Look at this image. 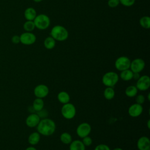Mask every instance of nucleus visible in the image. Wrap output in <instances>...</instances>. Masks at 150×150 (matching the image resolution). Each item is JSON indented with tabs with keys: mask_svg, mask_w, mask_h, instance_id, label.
<instances>
[{
	"mask_svg": "<svg viewBox=\"0 0 150 150\" xmlns=\"http://www.w3.org/2000/svg\"><path fill=\"white\" fill-rule=\"evenodd\" d=\"M37 131L42 135L50 136L53 135L56 129L55 122L49 118L40 119L39 124L36 126Z\"/></svg>",
	"mask_w": 150,
	"mask_h": 150,
	"instance_id": "f257e3e1",
	"label": "nucleus"
},
{
	"mask_svg": "<svg viewBox=\"0 0 150 150\" xmlns=\"http://www.w3.org/2000/svg\"><path fill=\"white\" fill-rule=\"evenodd\" d=\"M50 35V36L54 38L56 41L63 42L67 39L69 37V32L63 26L57 25L52 28Z\"/></svg>",
	"mask_w": 150,
	"mask_h": 150,
	"instance_id": "f03ea898",
	"label": "nucleus"
},
{
	"mask_svg": "<svg viewBox=\"0 0 150 150\" xmlns=\"http://www.w3.org/2000/svg\"><path fill=\"white\" fill-rule=\"evenodd\" d=\"M119 75L115 71L106 72L102 77V83L106 87H113L119 80Z\"/></svg>",
	"mask_w": 150,
	"mask_h": 150,
	"instance_id": "7ed1b4c3",
	"label": "nucleus"
},
{
	"mask_svg": "<svg viewBox=\"0 0 150 150\" xmlns=\"http://www.w3.org/2000/svg\"><path fill=\"white\" fill-rule=\"evenodd\" d=\"M36 28L39 30H46L50 25V19L49 17L44 13H40L37 15L33 20Z\"/></svg>",
	"mask_w": 150,
	"mask_h": 150,
	"instance_id": "20e7f679",
	"label": "nucleus"
},
{
	"mask_svg": "<svg viewBox=\"0 0 150 150\" xmlns=\"http://www.w3.org/2000/svg\"><path fill=\"white\" fill-rule=\"evenodd\" d=\"M61 114L64 118L71 120L76 116V108L74 104L69 102L62 105L61 108Z\"/></svg>",
	"mask_w": 150,
	"mask_h": 150,
	"instance_id": "39448f33",
	"label": "nucleus"
},
{
	"mask_svg": "<svg viewBox=\"0 0 150 150\" xmlns=\"http://www.w3.org/2000/svg\"><path fill=\"white\" fill-rule=\"evenodd\" d=\"M131 64V60L125 56H122L118 57L115 61L114 66L115 68L118 71H123L127 69H129Z\"/></svg>",
	"mask_w": 150,
	"mask_h": 150,
	"instance_id": "423d86ee",
	"label": "nucleus"
},
{
	"mask_svg": "<svg viewBox=\"0 0 150 150\" xmlns=\"http://www.w3.org/2000/svg\"><path fill=\"white\" fill-rule=\"evenodd\" d=\"M136 87L138 90L146 91L149 89L150 87V78L148 75H142L137 80Z\"/></svg>",
	"mask_w": 150,
	"mask_h": 150,
	"instance_id": "0eeeda50",
	"label": "nucleus"
},
{
	"mask_svg": "<svg viewBox=\"0 0 150 150\" xmlns=\"http://www.w3.org/2000/svg\"><path fill=\"white\" fill-rule=\"evenodd\" d=\"M76 131L77 136L81 138H83L89 135L91 131V127L89 123L84 122L80 124L77 126Z\"/></svg>",
	"mask_w": 150,
	"mask_h": 150,
	"instance_id": "6e6552de",
	"label": "nucleus"
},
{
	"mask_svg": "<svg viewBox=\"0 0 150 150\" xmlns=\"http://www.w3.org/2000/svg\"><path fill=\"white\" fill-rule=\"evenodd\" d=\"M145 61L141 58H136L131 61L129 69L133 73H141L145 68Z\"/></svg>",
	"mask_w": 150,
	"mask_h": 150,
	"instance_id": "1a4fd4ad",
	"label": "nucleus"
},
{
	"mask_svg": "<svg viewBox=\"0 0 150 150\" xmlns=\"http://www.w3.org/2000/svg\"><path fill=\"white\" fill-rule=\"evenodd\" d=\"M20 43L25 45H31L36 41V36L32 32H25L20 36Z\"/></svg>",
	"mask_w": 150,
	"mask_h": 150,
	"instance_id": "9d476101",
	"label": "nucleus"
},
{
	"mask_svg": "<svg viewBox=\"0 0 150 150\" xmlns=\"http://www.w3.org/2000/svg\"><path fill=\"white\" fill-rule=\"evenodd\" d=\"M49 93V87L44 84H40L37 85L33 90V94L36 98H43L47 96Z\"/></svg>",
	"mask_w": 150,
	"mask_h": 150,
	"instance_id": "9b49d317",
	"label": "nucleus"
},
{
	"mask_svg": "<svg viewBox=\"0 0 150 150\" xmlns=\"http://www.w3.org/2000/svg\"><path fill=\"white\" fill-rule=\"evenodd\" d=\"M143 112V107L142 105L134 103L131 104L128 110V113L131 117L135 118L140 116Z\"/></svg>",
	"mask_w": 150,
	"mask_h": 150,
	"instance_id": "f8f14e48",
	"label": "nucleus"
},
{
	"mask_svg": "<svg viewBox=\"0 0 150 150\" xmlns=\"http://www.w3.org/2000/svg\"><path fill=\"white\" fill-rule=\"evenodd\" d=\"M40 120V118L37 113H31L26 118V125L30 128L36 127Z\"/></svg>",
	"mask_w": 150,
	"mask_h": 150,
	"instance_id": "ddd939ff",
	"label": "nucleus"
},
{
	"mask_svg": "<svg viewBox=\"0 0 150 150\" xmlns=\"http://www.w3.org/2000/svg\"><path fill=\"white\" fill-rule=\"evenodd\" d=\"M138 150H150V140L148 137L142 136L139 137L137 142Z\"/></svg>",
	"mask_w": 150,
	"mask_h": 150,
	"instance_id": "4468645a",
	"label": "nucleus"
},
{
	"mask_svg": "<svg viewBox=\"0 0 150 150\" xmlns=\"http://www.w3.org/2000/svg\"><path fill=\"white\" fill-rule=\"evenodd\" d=\"M37 15L36 11L32 7H28L24 11V17L26 21H33Z\"/></svg>",
	"mask_w": 150,
	"mask_h": 150,
	"instance_id": "2eb2a0df",
	"label": "nucleus"
},
{
	"mask_svg": "<svg viewBox=\"0 0 150 150\" xmlns=\"http://www.w3.org/2000/svg\"><path fill=\"white\" fill-rule=\"evenodd\" d=\"M40 139V134L38 132H33L28 137V141L30 145L34 146L37 145Z\"/></svg>",
	"mask_w": 150,
	"mask_h": 150,
	"instance_id": "dca6fc26",
	"label": "nucleus"
},
{
	"mask_svg": "<svg viewBox=\"0 0 150 150\" xmlns=\"http://www.w3.org/2000/svg\"><path fill=\"white\" fill-rule=\"evenodd\" d=\"M69 150H86V146L81 141L76 139L69 144Z\"/></svg>",
	"mask_w": 150,
	"mask_h": 150,
	"instance_id": "f3484780",
	"label": "nucleus"
},
{
	"mask_svg": "<svg viewBox=\"0 0 150 150\" xmlns=\"http://www.w3.org/2000/svg\"><path fill=\"white\" fill-rule=\"evenodd\" d=\"M57 98L58 101L63 104L69 103L70 100V96L69 94L65 91H60L57 94Z\"/></svg>",
	"mask_w": 150,
	"mask_h": 150,
	"instance_id": "a211bd4d",
	"label": "nucleus"
},
{
	"mask_svg": "<svg viewBox=\"0 0 150 150\" xmlns=\"http://www.w3.org/2000/svg\"><path fill=\"white\" fill-rule=\"evenodd\" d=\"M56 44V41L51 36L46 37L43 42V45L48 50L53 49Z\"/></svg>",
	"mask_w": 150,
	"mask_h": 150,
	"instance_id": "6ab92c4d",
	"label": "nucleus"
},
{
	"mask_svg": "<svg viewBox=\"0 0 150 150\" xmlns=\"http://www.w3.org/2000/svg\"><path fill=\"white\" fill-rule=\"evenodd\" d=\"M45 103L43 98H36L32 103V108L35 111L38 112L44 108Z\"/></svg>",
	"mask_w": 150,
	"mask_h": 150,
	"instance_id": "aec40b11",
	"label": "nucleus"
},
{
	"mask_svg": "<svg viewBox=\"0 0 150 150\" xmlns=\"http://www.w3.org/2000/svg\"><path fill=\"white\" fill-rule=\"evenodd\" d=\"M132 77H133V72L129 69L121 71L119 76V78H120L122 80L125 81L132 80Z\"/></svg>",
	"mask_w": 150,
	"mask_h": 150,
	"instance_id": "412c9836",
	"label": "nucleus"
},
{
	"mask_svg": "<svg viewBox=\"0 0 150 150\" xmlns=\"http://www.w3.org/2000/svg\"><path fill=\"white\" fill-rule=\"evenodd\" d=\"M138 89L135 86H129L125 90V94L129 98L135 97L138 93Z\"/></svg>",
	"mask_w": 150,
	"mask_h": 150,
	"instance_id": "4be33fe9",
	"label": "nucleus"
},
{
	"mask_svg": "<svg viewBox=\"0 0 150 150\" xmlns=\"http://www.w3.org/2000/svg\"><path fill=\"white\" fill-rule=\"evenodd\" d=\"M103 96L106 100H112L115 96V91L113 87H107L103 91Z\"/></svg>",
	"mask_w": 150,
	"mask_h": 150,
	"instance_id": "5701e85b",
	"label": "nucleus"
},
{
	"mask_svg": "<svg viewBox=\"0 0 150 150\" xmlns=\"http://www.w3.org/2000/svg\"><path fill=\"white\" fill-rule=\"evenodd\" d=\"M60 140L63 144L69 145L72 141V137L69 132H64L60 135Z\"/></svg>",
	"mask_w": 150,
	"mask_h": 150,
	"instance_id": "b1692460",
	"label": "nucleus"
},
{
	"mask_svg": "<svg viewBox=\"0 0 150 150\" xmlns=\"http://www.w3.org/2000/svg\"><path fill=\"white\" fill-rule=\"evenodd\" d=\"M139 23L140 26L145 29H149L150 28V18L148 16H144L139 19Z\"/></svg>",
	"mask_w": 150,
	"mask_h": 150,
	"instance_id": "393cba45",
	"label": "nucleus"
},
{
	"mask_svg": "<svg viewBox=\"0 0 150 150\" xmlns=\"http://www.w3.org/2000/svg\"><path fill=\"white\" fill-rule=\"evenodd\" d=\"M23 29L25 32H32L36 28L33 21H26L23 25Z\"/></svg>",
	"mask_w": 150,
	"mask_h": 150,
	"instance_id": "a878e982",
	"label": "nucleus"
},
{
	"mask_svg": "<svg viewBox=\"0 0 150 150\" xmlns=\"http://www.w3.org/2000/svg\"><path fill=\"white\" fill-rule=\"evenodd\" d=\"M120 3L126 7H130L134 5L135 0H119Z\"/></svg>",
	"mask_w": 150,
	"mask_h": 150,
	"instance_id": "bb28decb",
	"label": "nucleus"
},
{
	"mask_svg": "<svg viewBox=\"0 0 150 150\" xmlns=\"http://www.w3.org/2000/svg\"><path fill=\"white\" fill-rule=\"evenodd\" d=\"M81 141L85 146H90L93 143V139L89 135L83 138Z\"/></svg>",
	"mask_w": 150,
	"mask_h": 150,
	"instance_id": "cd10ccee",
	"label": "nucleus"
},
{
	"mask_svg": "<svg viewBox=\"0 0 150 150\" xmlns=\"http://www.w3.org/2000/svg\"><path fill=\"white\" fill-rule=\"evenodd\" d=\"M120 4V3L119 0H108V2H107L108 6L112 8L118 6Z\"/></svg>",
	"mask_w": 150,
	"mask_h": 150,
	"instance_id": "c85d7f7f",
	"label": "nucleus"
},
{
	"mask_svg": "<svg viewBox=\"0 0 150 150\" xmlns=\"http://www.w3.org/2000/svg\"><path fill=\"white\" fill-rule=\"evenodd\" d=\"M145 100V98L143 94H138V96H136V97H135L136 103L142 105L143 103H144Z\"/></svg>",
	"mask_w": 150,
	"mask_h": 150,
	"instance_id": "c756f323",
	"label": "nucleus"
},
{
	"mask_svg": "<svg viewBox=\"0 0 150 150\" xmlns=\"http://www.w3.org/2000/svg\"><path fill=\"white\" fill-rule=\"evenodd\" d=\"M94 150H111L109 146L104 144H100L96 145Z\"/></svg>",
	"mask_w": 150,
	"mask_h": 150,
	"instance_id": "7c9ffc66",
	"label": "nucleus"
},
{
	"mask_svg": "<svg viewBox=\"0 0 150 150\" xmlns=\"http://www.w3.org/2000/svg\"><path fill=\"white\" fill-rule=\"evenodd\" d=\"M36 113L38 114V115L39 116V117L40 118V119L42 118H47V116L48 115V112L47 111V110H45L44 108H43L42 110L36 112Z\"/></svg>",
	"mask_w": 150,
	"mask_h": 150,
	"instance_id": "2f4dec72",
	"label": "nucleus"
},
{
	"mask_svg": "<svg viewBox=\"0 0 150 150\" xmlns=\"http://www.w3.org/2000/svg\"><path fill=\"white\" fill-rule=\"evenodd\" d=\"M11 41L13 44H18L20 43V36L18 35H13L11 38Z\"/></svg>",
	"mask_w": 150,
	"mask_h": 150,
	"instance_id": "473e14b6",
	"label": "nucleus"
},
{
	"mask_svg": "<svg viewBox=\"0 0 150 150\" xmlns=\"http://www.w3.org/2000/svg\"><path fill=\"white\" fill-rule=\"evenodd\" d=\"M140 74L139 73H133V77H132V79H134L135 80H137L139 77H140Z\"/></svg>",
	"mask_w": 150,
	"mask_h": 150,
	"instance_id": "72a5a7b5",
	"label": "nucleus"
},
{
	"mask_svg": "<svg viewBox=\"0 0 150 150\" xmlns=\"http://www.w3.org/2000/svg\"><path fill=\"white\" fill-rule=\"evenodd\" d=\"M25 150H37V149L33 146H30L27 147Z\"/></svg>",
	"mask_w": 150,
	"mask_h": 150,
	"instance_id": "f704fd0d",
	"label": "nucleus"
},
{
	"mask_svg": "<svg viewBox=\"0 0 150 150\" xmlns=\"http://www.w3.org/2000/svg\"><path fill=\"white\" fill-rule=\"evenodd\" d=\"M147 127L148 129L150 128V120H148L147 121Z\"/></svg>",
	"mask_w": 150,
	"mask_h": 150,
	"instance_id": "c9c22d12",
	"label": "nucleus"
},
{
	"mask_svg": "<svg viewBox=\"0 0 150 150\" xmlns=\"http://www.w3.org/2000/svg\"><path fill=\"white\" fill-rule=\"evenodd\" d=\"M112 150H123L122 148H120V147H117V148H114Z\"/></svg>",
	"mask_w": 150,
	"mask_h": 150,
	"instance_id": "e433bc0d",
	"label": "nucleus"
},
{
	"mask_svg": "<svg viewBox=\"0 0 150 150\" xmlns=\"http://www.w3.org/2000/svg\"><path fill=\"white\" fill-rule=\"evenodd\" d=\"M147 98H148V100L149 101V100H150V93H148Z\"/></svg>",
	"mask_w": 150,
	"mask_h": 150,
	"instance_id": "4c0bfd02",
	"label": "nucleus"
},
{
	"mask_svg": "<svg viewBox=\"0 0 150 150\" xmlns=\"http://www.w3.org/2000/svg\"><path fill=\"white\" fill-rule=\"evenodd\" d=\"M34 2H41V1H42L43 0H33Z\"/></svg>",
	"mask_w": 150,
	"mask_h": 150,
	"instance_id": "58836bf2",
	"label": "nucleus"
}]
</instances>
